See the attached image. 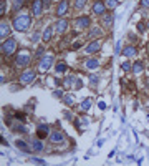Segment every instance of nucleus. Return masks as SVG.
<instances>
[{"instance_id":"25","label":"nucleus","mask_w":149,"mask_h":166,"mask_svg":"<svg viewBox=\"0 0 149 166\" xmlns=\"http://www.w3.org/2000/svg\"><path fill=\"white\" fill-rule=\"evenodd\" d=\"M142 68H144V67H142V62H136L134 65H132V72H134V73H141Z\"/></svg>"},{"instance_id":"3","label":"nucleus","mask_w":149,"mask_h":166,"mask_svg":"<svg viewBox=\"0 0 149 166\" xmlns=\"http://www.w3.org/2000/svg\"><path fill=\"white\" fill-rule=\"evenodd\" d=\"M31 60V55L28 50H22L17 53V58H15V65L17 67H26Z\"/></svg>"},{"instance_id":"35","label":"nucleus","mask_w":149,"mask_h":166,"mask_svg":"<svg viewBox=\"0 0 149 166\" xmlns=\"http://www.w3.org/2000/svg\"><path fill=\"white\" fill-rule=\"evenodd\" d=\"M121 67H123V70H124V72H129L132 65H131L129 62H124V63H123V65H121Z\"/></svg>"},{"instance_id":"36","label":"nucleus","mask_w":149,"mask_h":166,"mask_svg":"<svg viewBox=\"0 0 149 166\" xmlns=\"http://www.w3.org/2000/svg\"><path fill=\"white\" fill-rule=\"evenodd\" d=\"M31 159V163H38V164H45L43 159H40V158H30Z\"/></svg>"},{"instance_id":"15","label":"nucleus","mask_w":149,"mask_h":166,"mask_svg":"<svg viewBox=\"0 0 149 166\" xmlns=\"http://www.w3.org/2000/svg\"><path fill=\"white\" fill-rule=\"evenodd\" d=\"M99 48H101V43H99L98 40H93L91 43L86 47V53H89V55H91V53H96Z\"/></svg>"},{"instance_id":"5","label":"nucleus","mask_w":149,"mask_h":166,"mask_svg":"<svg viewBox=\"0 0 149 166\" xmlns=\"http://www.w3.org/2000/svg\"><path fill=\"white\" fill-rule=\"evenodd\" d=\"M43 0H33V3H31V13L35 15V17H38V15H41V12H43Z\"/></svg>"},{"instance_id":"37","label":"nucleus","mask_w":149,"mask_h":166,"mask_svg":"<svg viewBox=\"0 0 149 166\" xmlns=\"http://www.w3.org/2000/svg\"><path fill=\"white\" fill-rule=\"evenodd\" d=\"M101 33V28H94L91 33H89V37H96V35H99Z\"/></svg>"},{"instance_id":"11","label":"nucleus","mask_w":149,"mask_h":166,"mask_svg":"<svg viewBox=\"0 0 149 166\" xmlns=\"http://www.w3.org/2000/svg\"><path fill=\"white\" fill-rule=\"evenodd\" d=\"M48 133H50V128H48V125L41 123V125H38V126H36V135H38V138H45V136H48Z\"/></svg>"},{"instance_id":"9","label":"nucleus","mask_w":149,"mask_h":166,"mask_svg":"<svg viewBox=\"0 0 149 166\" xmlns=\"http://www.w3.org/2000/svg\"><path fill=\"white\" fill-rule=\"evenodd\" d=\"M15 146H17L20 151L26 153V154H30L31 151H33V148H30V146H28V143L23 141V140H17V141H15Z\"/></svg>"},{"instance_id":"6","label":"nucleus","mask_w":149,"mask_h":166,"mask_svg":"<svg viewBox=\"0 0 149 166\" xmlns=\"http://www.w3.org/2000/svg\"><path fill=\"white\" fill-rule=\"evenodd\" d=\"M66 12H68V0H61V2L58 3V7H56V15L61 18V17L66 15Z\"/></svg>"},{"instance_id":"7","label":"nucleus","mask_w":149,"mask_h":166,"mask_svg":"<svg viewBox=\"0 0 149 166\" xmlns=\"http://www.w3.org/2000/svg\"><path fill=\"white\" fill-rule=\"evenodd\" d=\"M104 10H106V3L101 2V0H96L93 3V13L96 15H104Z\"/></svg>"},{"instance_id":"28","label":"nucleus","mask_w":149,"mask_h":166,"mask_svg":"<svg viewBox=\"0 0 149 166\" xmlns=\"http://www.w3.org/2000/svg\"><path fill=\"white\" fill-rule=\"evenodd\" d=\"M12 130H15V131H18V133H26V128H23V126H20V125H12Z\"/></svg>"},{"instance_id":"31","label":"nucleus","mask_w":149,"mask_h":166,"mask_svg":"<svg viewBox=\"0 0 149 166\" xmlns=\"http://www.w3.org/2000/svg\"><path fill=\"white\" fill-rule=\"evenodd\" d=\"M146 30H147L146 22H139V23H137V32H146Z\"/></svg>"},{"instance_id":"32","label":"nucleus","mask_w":149,"mask_h":166,"mask_svg":"<svg viewBox=\"0 0 149 166\" xmlns=\"http://www.w3.org/2000/svg\"><path fill=\"white\" fill-rule=\"evenodd\" d=\"M7 12V2H5V0H2V2H0V13H5Z\"/></svg>"},{"instance_id":"21","label":"nucleus","mask_w":149,"mask_h":166,"mask_svg":"<svg viewBox=\"0 0 149 166\" xmlns=\"http://www.w3.org/2000/svg\"><path fill=\"white\" fill-rule=\"evenodd\" d=\"M23 3H25V0H13V3H12V8L15 10V12H18V10L23 7Z\"/></svg>"},{"instance_id":"12","label":"nucleus","mask_w":149,"mask_h":166,"mask_svg":"<svg viewBox=\"0 0 149 166\" xmlns=\"http://www.w3.org/2000/svg\"><path fill=\"white\" fill-rule=\"evenodd\" d=\"M50 141L51 143H61V141H65V133H61V131H51Z\"/></svg>"},{"instance_id":"10","label":"nucleus","mask_w":149,"mask_h":166,"mask_svg":"<svg viewBox=\"0 0 149 166\" xmlns=\"http://www.w3.org/2000/svg\"><path fill=\"white\" fill-rule=\"evenodd\" d=\"M31 80H35V72L33 70H25L22 73V77H20V82H22L23 85L25 83H30Z\"/></svg>"},{"instance_id":"30","label":"nucleus","mask_w":149,"mask_h":166,"mask_svg":"<svg viewBox=\"0 0 149 166\" xmlns=\"http://www.w3.org/2000/svg\"><path fill=\"white\" fill-rule=\"evenodd\" d=\"M63 101H65V103H66L68 106H71L74 100H73V96H68V95H65V96H63Z\"/></svg>"},{"instance_id":"17","label":"nucleus","mask_w":149,"mask_h":166,"mask_svg":"<svg viewBox=\"0 0 149 166\" xmlns=\"http://www.w3.org/2000/svg\"><path fill=\"white\" fill-rule=\"evenodd\" d=\"M113 15H109V13H104L103 15V25H104V28H111L113 27Z\"/></svg>"},{"instance_id":"24","label":"nucleus","mask_w":149,"mask_h":166,"mask_svg":"<svg viewBox=\"0 0 149 166\" xmlns=\"http://www.w3.org/2000/svg\"><path fill=\"white\" fill-rule=\"evenodd\" d=\"M104 3H106V7H108V8H116L119 5V0H106Z\"/></svg>"},{"instance_id":"33","label":"nucleus","mask_w":149,"mask_h":166,"mask_svg":"<svg viewBox=\"0 0 149 166\" xmlns=\"http://www.w3.org/2000/svg\"><path fill=\"white\" fill-rule=\"evenodd\" d=\"M73 87L76 88V90H79V88L83 87V82H81V80H79V78H76V80H74V85H73Z\"/></svg>"},{"instance_id":"14","label":"nucleus","mask_w":149,"mask_h":166,"mask_svg":"<svg viewBox=\"0 0 149 166\" xmlns=\"http://www.w3.org/2000/svg\"><path fill=\"white\" fill-rule=\"evenodd\" d=\"M10 28H12V27H8L7 22H2V23H0V38H2V40L7 38L8 33H10Z\"/></svg>"},{"instance_id":"19","label":"nucleus","mask_w":149,"mask_h":166,"mask_svg":"<svg viewBox=\"0 0 149 166\" xmlns=\"http://www.w3.org/2000/svg\"><path fill=\"white\" fill-rule=\"evenodd\" d=\"M31 148H33V151L40 153V151H43V143H41L40 140H33L31 141Z\"/></svg>"},{"instance_id":"40","label":"nucleus","mask_w":149,"mask_h":166,"mask_svg":"<svg viewBox=\"0 0 149 166\" xmlns=\"http://www.w3.org/2000/svg\"><path fill=\"white\" fill-rule=\"evenodd\" d=\"M98 106H99L101 110H104V108H106V103H104V101H99V105H98Z\"/></svg>"},{"instance_id":"22","label":"nucleus","mask_w":149,"mask_h":166,"mask_svg":"<svg viewBox=\"0 0 149 166\" xmlns=\"http://www.w3.org/2000/svg\"><path fill=\"white\" fill-rule=\"evenodd\" d=\"M91 105H93V101H91V98H86V100H83V103H81V110H84V111H88L89 108H91Z\"/></svg>"},{"instance_id":"42","label":"nucleus","mask_w":149,"mask_h":166,"mask_svg":"<svg viewBox=\"0 0 149 166\" xmlns=\"http://www.w3.org/2000/svg\"><path fill=\"white\" fill-rule=\"evenodd\" d=\"M36 38H38V33H33V35H31V42H36Z\"/></svg>"},{"instance_id":"20","label":"nucleus","mask_w":149,"mask_h":166,"mask_svg":"<svg viewBox=\"0 0 149 166\" xmlns=\"http://www.w3.org/2000/svg\"><path fill=\"white\" fill-rule=\"evenodd\" d=\"M123 55L127 57V58L134 57V55H136V47H126L124 50H123Z\"/></svg>"},{"instance_id":"8","label":"nucleus","mask_w":149,"mask_h":166,"mask_svg":"<svg viewBox=\"0 0 149 166\" xmlns=\"http://www.w3.org/2000/svg\"><path fill=\"white\" fill-rule=\"evenodd\" d=\"M74 25H76L78 28H88V27L91 25V20H89V17H78L74 20Z\"/></svg>"},{"instance_id":"1","label":"nucleus","mask_w":149,"mask_h":166,"mask_svg":"<svg viewBox=\"0 0 149 166\" xmlns=\"http://www.w3.org/2000/svg\"><path fill=\"white\" fill-rule=\"evenodd\" d=\"M30 23H31V18L26 13H23V15H18V17L13 20V28L17 32H25V30H28Z\"/></svg>"},{"instance_id":"29","label":"nucleus","mask_w":149,"mask_h":166,"mask_svg":"<svg viewBox=\"0 0 149 166\" xmlns=\"http://www.w3.org/2000/svg\"><path fill=\"white\" fill-rule=\"evenodd\" d=\"M86 0H74V8H83Z\"/></svg>"},{"instance_id":"4","label":"nucleus","mask_w":149,"mask_h":166,"mask_svg":"<svg viewBox=\"0 0 149 166\" xmlns=\"http://www.w3.org/2000/svg\"><path fill=\"white\" fill-rule=\"evenodd\" d=\"M51 63H53V55L43 57V58L40 60V63H38V70H40V72H48L50 67H51Z\"/></svg>"},{"instance_id":"13","label":"nucleus","mask_w":149,"mask_h":166,"mask_svg":"<svg viewBox=\"0 0 149 166\" xmlns=\"http://www.w3.org/2000/svg\"><path fill=\"white\" fill-rule=\"evenodd\" d=\"M55 30L58 32V33H65V32L68 30V22H66V20H63V18H60L56 22V25H55Z\"/></svg>"},{"instance_id":"2","label":"nucleus","mask_w":149,"mask_h":166,"mask_svg":"<svg viewBox=\"0 0 149 166\" xmlns=\"http://www.w3.org/2000/svg\"><path fill=\"white\" fill-rule=\"evenodd\" d=\"M0 50H2L3 55H12V53L17 50V40H15L13 37H10V38L3 40L2 45H0Z\"/></svg>"},{"instance_id":"44","label":"nucleus","mask_w":149,"mask_h":166,"mask_svg":"<svg viewBox=\"0 0 149 166\" xmlns=\"http://www.w3.org/2000/svg\"><path fill=\"white\" fill-rule=\"evenodd\" d=\"M43 3H45V7H50V3H51V0H43Z\"/></svg>"},{"instance_id":"41","label":"nucleus","mask_w":149,"mask_h":166,"mask_svg":"<svg viewBox=\"0 0 149 166\" xmlns=\"http://www.w3.org/2000/svg\"><path fill=\"white\" fill-rule=\"evenodd\" d=\"M121 52V42H118V45H116V53Z\"/></svg>"},{"instance_id":"23","label":"nucleus","mask_w":149,"mask_h":166,"mask_svg":"<svg viewBox=\"0 0 149 166\" xmlns=\"http://www.w3.org/2000/svg\"><path fill=\"white\" fill-rule=\"evenodd\" d=\"M66 68H68V65H66V63H65V62H60V63L56 65V68H55V70H56L58 73H63V72H66Z\"/></svg>"},{"instance_id":"18","label":"nucleus","mask_w":149,"mask_h":166,"mask_svg":"<svg viewBox=\"0 0 149 166\" xmlns=\"http://www.w3.org/2000/svg\"><path fill=\"white\" fill-rule=\"evenodd\" d=\"M98 67H99V62L96 60V58H89V60L86 62V68H88V70H96Z\"/></svg>"},{"instance_id":"27","label":"nucleus","mask_w":149,"mask_h":166,"mask_svg":"<svg viewBox=\"0 0 149 166\" xmlns=\"http://www.w3.org/2000/svg\"><path fill=\"white\" fill-rule=\"evenodd\" d=\"M98 77H96V75H91V77H89V85H91V87H96V85H98Z\"/></svg>"},{"instance_id":"43","label":"nucleus","mask_w":149,"mask_h":166,"mask_svg":"<svg viewBox=\"0 0 149 166\" xmlns=\"http://www.w3.org/2000/svg\"><path fill=\"white\" fill-rule=\"evenodd\" d=\"M55 96H56V98H60V96H61V90H56V92H55Z\"/></svg>"},{"instance_id":"39","label":"nucleus","mask_w":149,"mask_h":166,"mask_svg":"<svg viewBox=\"0 0 149 166\" xmlns=\"http://www.w3.org/2000/svg\"><path fill=\"white\" fill-rule=\"evenodd\" d=\"M65 118H66V120H71V118H73V115L70 113V111H65Z\"/></svg>"},{"instance_id":"16","label":"nucleus","mask_w":149,"mask_h":166,"mask_svg":"<svg viewBox=\"0 0 149 166\" xmlns=\"http://www.w3.org/2000/svg\"><path fill=\"white\" fill-rule=\"evenodd\" d=\"M55 28H53V27L50 25V27H46V28H45V32H43V42H45V43H48V42L51 40V37H53V33H55Z\"/></svg>"},{"instance_id":"26","label":"nucleus","mask_w":149,"mask_h":166,"mask_svg":"<svg viewBox=\"0 0 149 166\" xmlns=\"http://www.w3.org/2000/svg\"><path fill=\"white\" fill-rule=\"evenodd\" d=\"M74 80H76L74 77H66V78H65V82H63V85H65L66 88H70L71 85H74Z\"/></svg>"},{"instance_id":"34","label":"nucleus","mask_w":149,"mask_h":166,"mask_svg":"<svg viewBox=\"0 0 149 166\" xmlns=\"http://www.w3.org/2000/svg\"><path fill=\"white\" fill-rule=\"evenodd\" d=\"M15 116H17V120H18V121H22V123L26 120V118H25V115H23V113H20V111H17V113H15Z\"/></svg>"},{"instance_id":"38","label":"nucleus","mask_w":149,"mask_h":166,"mask_svg":"<svg viewBox=\"0 0 149 166\" xmlns=\"http://www.w3.org/2000/svg\"><path fill=\"white\" fill-rule=\"evenodd\" d=\"M141 5L146 7V8H149V0H141Z\"/></svg>"}]
</instances>
